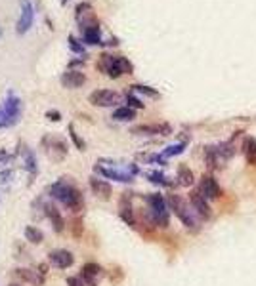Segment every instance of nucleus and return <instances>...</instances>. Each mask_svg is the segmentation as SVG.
<instances>
[{"instance_id": "nucleus-1", "label": "nucleus", "mask_w": 256, "mask_h": 286, "mask_svg": "<svg viewBox=\"0 0 256 286\" xmlns=\"http://www.w3.org/2000/svg\"><path fill=\"white\" fill-rule=\"evenodd\" d=\"M50 195L54 198H58L63 206H67L71 212H80L84 208V198H82V193L71 185L67 181H56L52 187H50Z\"/></svg>"}, {"instance_id": "nucleus-2", "label": "nucleus", "mask_w": 256, "mask_h": 286, "mask_svg": "<svg viewBox=\"0 0 256 286\" xmlns=\"http://www.w3.org/2000/svg\"><path fill=\"white\" fill-rule=\"evenodd\" d=\"M98 69L103 71L109 78H118L122 75H132L134 65L130 63L128 57L124 56H113V54H101L99 61H98Z\"/></svg>"}, {"instance_id": "nucleus-3", "label": "nucleus", "mask_w": 256, "mask_h": 286, "mask_svg": "<svg viewBox=\"0 0 256 286\" xmlns=\"http://www.w3.org/2000/svg\"><path fill=\"white\" fill-rule=\"evenodd\" d=\"M168 208L178 216V220L182 221L187 229H193V231L199 229V221H197L199 216L195 214V210L191 208V204L186 198H182L180 195H170L168 197Z\"/></svg>"}, {"instance_id": "nucleus-4", "label": "nucleus", "mask_w": 256, "mask_h": 286, "mask_svg": "<svg viewBox=\"0 0 256 286\" xmlns=\"http://www.w3.org/2000/svg\"><path fill=\"white\" fill-rule=\"evenodd\" d=\"M147 202V216L151 223L159 225V227H168V202L159 193H151L145 198Z\"/></svg>"}, {"instance_id": "nucleus-5", "label": "nucleus", "mask_w": 256, "mask_h": 286, "mask_svg": "<svg viewBox=\"0 0 256 286\" xmlns=\"http://www.w3.org/2000/svg\"><path fill=\"white\" fill-rule=\"evenodd\" d=\"M21 99L14 95V92H8L6 101L2 105V113H0V128H10L14 126L20 116H21Z\"/></svg>"}, {"instance_id": "nucleus-6", "label": "nucleus", "mask_w": 256, "mask_h": 286, "mask_svg": "<svg viewBox=\"0 0 256 286\" xmlns=\"http://www.w3.org/2000/svg\"><path fill=\"white\" fill-rule=\"evenodd\" d=\"M98 174H101L103 177H109V179H115V181H120V183H130L132 177L138 174V166L130 164L126 170H117V168H105L101 164H96L94 168Z\"/></svg>"}, {"instance_id": "nucleus-7", "label": "nucleus", "mask_w": 256, "mask_h": 286, "mask_svg": "<svg viewBox=\"0 0 256 286\" xmlns=\"http://www.w3.org/2000/svg\"><path fill=\"white\" fill-rule=\"evenodd\" d=\"M20 6H21V12H20V19L16 23V33L25 35L35 23V6L31 0H20Z\"/></svg>"}, {"instance_id": "nucleus-8", "label": "nucleus", "mask_w": 256, "mask_h": 286, "mask_svg": "<svg viewBox=\"0 0 256 286\" xmlns=\"http://www.w3.org/2000/svg\"><path fill=\"white\" fill-rule=\"evenodd\" d=\"M88 101L94 107H115L117 103H120V94L113 90H96L88 95Z\"/></svg>"}, {"instance_id": "nucleus-9", "label": "nucleus", "mask_w": 256, "mask_h": 286, "mask_svg": "<svg viewBox=\"0 0 256 286\" xmlns=\"http://www.w3.org/2000/svg\"><path fill=\"white\" fill-rule=\"evenodd\" d=\"M75 18H77V23H79V29H80V31H84L86 27L98 25V19H96V16H94L92 4H88V2H80V4L77 6Z\"/></svg>"}, {"instance_id": "nucleus-10", "label": "nucleus", "mask_w": 256, "mask_h": 286, "mask_svg": "<svg viewBox=\"0 0 256 286\" xmlns=\"http://www.w3.org/2000/svg\"><path fill=\"white\" fill-rule=\"evenodd\" d=\"M189 204H191V208L195 210V214H197L201 220H210V218H212V210H210V206H209V200L199 193V189L189 193Z\"/></svg>"}, {"instance_id": "nucleus-11", "label": "nucleus", "mask_w": 256, "mask_h": 286, "mask_svg": "<svg viewBox=\"0 0 256 286\" xmlns=\"http://www.w3.org/2000/svg\"><path fill=\"white\" fill-rule=\"evenodd\" d=\"M199 193L203 195V197L207 198V200H216V198L220 197V185L216 183V179L212 176H203L201 177V183H199Z\"/></svg>"}, {"instance_id": "nucleus-12", "label": "nucleus", "mask_w": 256, "mask_h": 286, "mask_svg": "<svg viewBox=\"0 0 256 286\" xmlns=\"http://www.w3.org/2000/svg\"><path fill=\"white\" fill-rule=\"evenodd\" d=\"M16 277L21 279L23 283H27V285H31V286L44 285V275H42V271H37V269L20 267V269H16Z\"/></svg>"}, {"instance_id": "nucleus-13", "label": "nucleus", "mask_w": 256, "mask_h": 286, "mask_svg": "<svg viewBox=\"0 0 256 286\" xmlns=\"http://www.w3.org/2000/svg\"><path fill=\"white\" fill-rule=\"evenodd\" d=\"M48 258H50V264L54 265V267H58V269H67V267L75 264V256L71 254L69 250H63V248L52 250Z\"/></svg>"}, {"instance_id": "nucleus-14", "label": "nucleus", "mask_w": 256, "mask_h": 286, "mask_svg": "<svg viewBox=\"0 0 256 286\" xmlns=\"http://www.w3.org/2000/svg\"><path fill=\"white\" fill-rule=\"evenodd\" d=\"M59 80H61V86L69 90H77L86 84V75L82 71H65Z\"/></svg>"}, {"instance_id": "nucleus-15", "label": "nucleus", "mask_w": 256, "mask_h": 286, "mask_svg": "<svg viewBox=\"0 0 256 286\" xmlns=\"http://www.w3.org/2000/svg\"><path fill=\"white\" fill-rule=\"evenodd\" d=\"M172 132L168 124H143V126H136L132 128V133H138V135H168Z\"/></svg>"}, {"instance_id": "nucleus-16", "label": "nucleus", "mask_w": 256, "mask_h": 286, "mask_svg": "<svg viewBox=\"0 0 256 286\" xmlns=\"http://www.w3.org/2000/svg\"><path fill=\"white\" fill-rule=\"evenodd\" d=\"M90 189L96 197H99L101 200H109L111 198V185L99 177H90Z\"/></svg>"}, {"instance_id": "nucleus-17", "label": "nucleus", "mask_w": 256, "mask_h": 286, "mask_svg": "<svg viewBox=\"0 0 256 286\" xmlns=\"http://www.w3.org/2000/svg\"><path fill=\"white\" fill-rule=\"evenodd\" d=\"M44 212H46L48 220L52 221V225H54V231H56V233H61V231L65 229V221L61 218L59 210H58L56 206H52V204H44Z\"/></svg>"}, {"instance_id": "nucleus-18", "label": "nucleus", "mask_w": 256, "mask_h": 286, "mask_svg": "<svg viewBox=\"0 0 256 286\" xmlns=\"http://www.w3.org/2000/svg\"><path fill=\"white\" fill-rule=\"evenodd\" d=\"M82 42L88 46L103 44V42H101V29H99V23H98V25H92V27H86V29L82 31Z\"/></svg>"}, {"instance_id": "nucleus-19", "label": "nucleus", "mask_w": 256, "mask_h": 286, "mask_svg": "<svg viewBox=\"0 0 256 286\" xmlns=\"http://www.w3.org/2000/svg\"><path fill=\"white\" fill-rule=\"evenodd\" d=\"M241 151H243V156L249 164H256V137H251V135L245 137Z\"/></svg>"}, {"instance_id": "nucleus-20", "label": "nucleus", "mask_w": 256, "mask_h": 286, "mask_svg": "<svg viewBox=\"0 0 256 286\" xmlns=\"http://www.w3.org/2000/svg\"><path fill=\"white\" fill-rule=\"evenodd\" d=\"M46 141H50V145H48V154L54 158V153L58 151V156H59V160L67 154V143L63 141V139H59V137H46Z\"/></svg>"}, {"instance_id": "nucleus-21", "label": "nucleus", "mask_w": 256, "mask_h": 286, "mask_svg": "<svg viewBox=\"0 0 256 286\" xmlns=\"http://www.w3.org/2000/svg\"><path fill=\"white\" fill-rule=\"evenodd\" d=\"M80 271H82L80 275H82L90 285H96V281H98V279L101 277V273H103V269L98 264H84Z\"/></svg>"}, {"instance_id": "nucleus-22", "label": "nucleus", "mask_w": 256, "mask_h": 286, "mask_svg": "<svg viewBox=\"0 0 256 286\" xmlns=\"http://www.w3.org/2000/svg\"><path fill=\"white\" fill-rule=\"evenodd\" d=\"M25 241H29L31 244H40V242L44 241L42 229H39L35 225H27L25 227Z\"/></svg>"}, {"instance_id": "nucleus-23", "label": "nucleus", "mask_w": 256, "mask_h": 286, "mask_svg": "<svg viewBox=\"0 0 256 286\" xmlns=\"http://www.w3.org/2000/svg\"><path fill=\"white\" fill-rule=\"evenodd\" d=\"M111 118H115V120H120V122H128V120H132V118H136V111L132 109V107H117L113 111V116Z\"/></svg>"}, {"instance_id": "nucleus-24", "label": "nucleus", "mask_w": 256, "mask_h": 286, "mask_svg": "<svg viewBox=\"0 0 256 286\" xmlns=\"http://www.w3.org/2000/svg\"><path fill=\"white\" fill-rule=\"evenodd\" d=\"M178 185H182V187H191L193 185V181H195V177H193V172L187 168V166H180L178 168Z\"/></svg>"}, {"instance_id": "nucleus-25", "label": "nucleus", "mask_w": 256, "mask_h": 286, "mask_svg": "<svg viewBox=\"0 0 256 286\" xmlns=\"http://www.w3.org/2000/svg\"><path fill=\"white\" fill-rule=\"evenodd\" d=\"M120 218L126 221L128 225H134V212H132V204L126 197L120 200Z\"/></svg>"}, {"instance_id": "nucleus-26", "label": "nucleus", "mask_w": 256, "mask_h": 286, "mask_svg": "<svg viewBox=\"0 0 256 286\" xmlns=\"http://www.w3.org/2000/svg\"><path fill=\"white\" fill-rule=\"evenodd\" d=\"M23 156H25V170H27V172H29V174H33V176H35V174H37V172H39V166H37V160H35V154L31 153V151H29V149H27V147H25L23 145Z\"/></svg>"}, {"instance_id": "nucleus-27", "label": "nucleus", "mask_w": 256, "mask_h": 286, "mask_svg": "<svg viewBox=\"0 0 256 286\" xmlns=\"http://www.w3.org/2000/svg\"><path fill=\"white\" fill-rule=\"evenodd\" d=\"M67 40H69V48L75 52V54H79V56H82V57H86V50H84V44L80 42V40H77L73 35L67 37Z\"/></svg>"}, {"instance_id": "nucleus-28", "label": "nucleus", "mask_w": 256, "mask_h": 286, "mask_svg": "<svg viewBox=\"0 0 256 286\" xmlns=\"http://www.w3.org/2000/svg\"><path fill=\"white\" fill-rule=\"evenodd\" d=\"M184 147H186V143H176V145H170V147H166V149H164L161 156H164V158H168V156L180 154L182 151H184Z\"/></svg>"}, {"instance_id": "nucleus-29", "label": "nucleus", "mask_w": 256, "mask_h": 286, "mask_svg": "<svg viewBox=\"0 0 256 286\" xmlns=\"http://www.w3.org/2000/svg\"><path fill=\"white\" fill-rule=\"evenodd\" d=\"M130 92H140V94H145V95H151V97H159V92L149 86H140V84H134L130 86Z\"/></svg>"}, {"instance_id": "nucleus-30", "label": "nucleus", "mask_w": 256, "mask_h": 286, "mask_svg": "<svg viewBox=\"0 0 256 286\" xmlns=\"http://www.w3.org/2000/svg\"><path fill=\"white\" fill-rule=\"evenodd\" d=\"M69 135H71V139L75 141V145H77V149L79 151H84V147H86V143L79 137V133L75 132V124H69Z\"/></svg>"}, {"instance_id": "nucleus-31", "label": "nucleus", "mask_w": 256, "mask_h": 286, "mask_svg": "<svg viewBox=\"0 0 256 286\" xmlns=\"http://www.w3.org/2000/svg\"><path fill=\"white\" fill-rule=\"evenodd\" d=\"M126 101H128V107H132V109H143V103L134 95V92L126 94Z\"/></svg>"}, {"instance_id": "nucleus-32", "label": "nucleus", "mask_w": 256, "mask_h": 286, "mask_svg": "<svg viewBox=\"0 0 256 286\" xmlns=\"http://www.w3.org/2000/svg\"><path fill=\"white\" fill-rule=\"evenodd\" d=\"M67 286H94V285H90L82 275H79V277H69L67 279Z\"/></svg>"}, {"instance_id": "nucleus-33", "label": "nucleus", "mask_w": 256, "mask_h": 286, "mask_svg": "<svg viewBox=\"0 0 256 286\" xmlns=\"http://www.w3.org/2000/svg\"><path fill=\"white\" fill-rule=\"evenodd\" d=\"M147 177H149L153 183H159V185H170V183L166 181V177H164L163 174H159V172H151Z\"/></svg>"}, {"instance_id": "nucleus-34", "label": "nucleus", "mask_w": 256, "mask_h": 286, "mask_svg": "<svg viewBox=\"0 0 256 286\" xmlns=\"http://www.w3.org/2000/svg\"><path fill=\"white\" fill-rule=\"evenodd\" d=\"M46 118L48 120H54V122H58V120H61V114H59V111H46Z\"/></svg>"}, {"instance_id": "nucleus-35", "label": "nucleus", "mask_w": 256, "mask_h": 286, "mask_svg": "<svg viewBox=\"0 0 256 286\" xmlns=\"http://www.w3.org/2000/svg\"><path fill=\"white\" fill-rule=\"evenodd\" d=\"M6 158H8V156H4V154H0V162H2V160H6Z\"/></svg>"}, {"instance_id": "nucleus-36", "label": "nucleus", "mask_w": 256, "mask_h": 286, "mask_svg": "<svg viewBox=\"0 0 256 286\" xmlns=\"http://www.w3.org/2000/svg\"><path fill=\"white\" fill-rule=\"evenodd\" d=\"M67 2H69V0H61V6H65V4H67Z\"/></svg>"}, {"instance_id": "nucleus-37", "label": "nucleus", "mask_w": 256, "mask_h": 286, "mask_svg": "<svg viewBox=\"0 0 256 286\" xmlns=\"http://www.w3.org/2000/svg\"><path fill=\"white\" fill-rule=\"evenodd\" d=\"M8 286H21V285H8Z\"/></svg>"}, {"instance_id": "nucleus-38", "label": "nucleus", "mask_w": 256, "mask_h": 286, "mask_svg": "<svg viewBox=\"0 0 256 286\" xmlns=\"http://www.w3.org/2000/svg\"><path fill=\"white\" fill-rule=\"evenodd\" d=\"M0 113H2V107H0Z\"/></svg>"}, {"instance_id": "nucleus-39", "label": "nucleus", "mask_w": 256, "mask_h": 286, "mask_svg": "<svg viewBox=\"0 0 256 286\" xmlns=\"http://www.w3.org/2000/svg\"><path fill=\"white\" fill-rule=\"evenodd\" d=\"M0 35H2V31H0Z\"/></svg>"}]
</instances>
